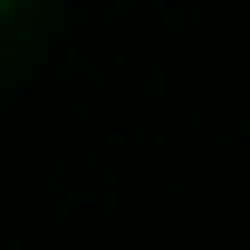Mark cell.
Returning a JSON list of instances; mask_svg holds the SVG:
<instances>
[{
    "label": "cell",
    "instance_id": "6da1fadb",
    "mask_svg": "<svg viewBox=\"0 0 250 250\" xmlns=\"http://www.w3.org/2000/svg\"><path fill=\"white\" fill-rule=\"evenodd\" d=\"M0 10H10V0H0Z\"/></svg>",
    "mask_w": 250,
    "mask_h": 250
}]
</instances>
